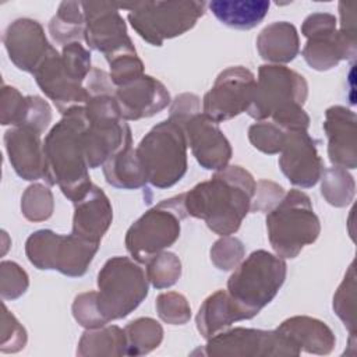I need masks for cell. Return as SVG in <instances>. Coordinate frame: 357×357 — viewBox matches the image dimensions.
I'll return each mask as SVG.
<instances>
[{
  "label": "cell",
  "mask_w": 357,
  "mask_h": 357,
  "mask_svg": "<svg viewBox=\"0 0 357 357\" xmlns=\"http://www.w3.org/2000/svg\"><path fill=\"white\" fill-rule=\"evenodd\" d=\"M255 185L252 174L245 169L226 166L209 180L183 192V205L187 216L202 219L219 236H230L250 212Z\"/></svg>",
  "instance_id": "cell-1"
},
{
  "label": "cell",
  "mask_w": 357,
  "mask_h": 357,
  "mask_svg": "<svg viewBox=\"0 0 357 357\" xmlns=\"http://www.w3.org/2000/svg\"><path fill=\"white\" fill-rule=\"evenodd\" d=\"M85 128L84 106L75 107L63 114L43 141V180L49 185L57 184L73 204L84 198L92 187L85 155Z\"/></svg>",
  "instance_id": "cell-2"
},
{
  "label": "cell",
  "mask_w": 357,
  "mask_h": 357,
  "mask_svg": "<svg viewBox=\"0 0 357 357\" xmlns=\"http://www.w3.org/2000/svg\"><path fill=\"white\" fill-rule=\"evenodd\" d=\"M307 96L308 84L301 74L286 66L262 64L247 113L257 121L271 119L286 131L308 130L310 117L303 109Z\"/></svg>",
  "instance_id": "cell-3"
},
{
  "label": "cell",
  "mask_w": 357,
  "mask_h": 357,
  "mask_svg": "<svg viewBox=\"0 0 357 357\" xmlns=\"http://www.w3.org/2000/svg\"><path fill=\"white\" fill-rule=\"evenodd\" d=\"M286 273L287 265L283 258L257 250L234 269L226 291L245 319H251L275 298L284 283Z\"/></svg>",
  "instance_id": "cell-4"
},
{
  "label": "cell",
  "mask_w": 357,
  "mask_h": 357,
  "mask_svg": "<svg viewBox=\"0 0 357 357\" xmlns=\"http://www.w3.org/2000/svg\"><path fill=\"white\" fill-rule=\"evenodd\" d=\"M269 243L280 258H296L305 245L317 241L321 223L310 197L300 190L284 192L280 202L266 213Z\"/></svg>",
  "instance_id": "cell-5"
},
{
  "label": "cell",
  "mask_w": 357,
  "mask_h": 357,
  "mask_svg": "<svg viewBox=\"0 0 357 357\" xmlns=\"http://www.w3.org/2000/svg\"><path fill=\"white\" fill-rule=\"evenodd\" d=\"M187 138L181 124L166 119L153 126L135 148L146 180L156 188H169L187 172Z\"/></svg>",
  "instance_id": "cell-6"
},
{
  "label": "cell",
  "mask_w": 357,
  "mask_h": 357,
  "mask_svg": "<svg viewBox=\"0 0 357 357\" xmlns=\"http://www.w3.org/2000/svg\"><path fill=\"white\" fill-rule=\"evenodd\" d=\"M114 93L116 91L88 93L84 106L86 117L84 142L89 169L103 166L119 151L132 144L131 130L120 114Z\"/></svg>",
  "instance_id": "cell-7"
},
{
  "label": "cell",
  "mask_w": 357,
  "mask_h": 357,
  "mask_svg": "<svg viewBox=\"0 0 357 357\" xmlns=\"http://www.w3.org/2000/svg\"><path fill=\"white\" fill-rule=\"evenodd\" d=\"M120 7L128 10V22L145 42L162 46L166 39L192 29L205 14L206 3L197 0L135 1L120 3Z\"/></svg>",
  "instance_id": "cell-8"
},
{
  "label": "cell",
  "mask_w": 357,
  "mask_h": 357,
  "mask_svg": "<svg viewBox=\"0 0 357 357\" xmlns=\"http://www.w3.org/2000/svg\"><path fill=\"white\" fill-rule=\"evenodd\" d=\"M148 291L146 272L132 258L113 257L98 273L96 303L107 324L130 315L145 300Z\"/></svg>",
  "instance_id": "cell-9"
},
{
  "label": "cell",
  "mask_w": 357,
  "mask_h": 357,
  "mask_svg": "<svg viewBox=\"0 0 357 357\" xmlns=\"http://www.w3.org/2000/svg\"><path fill=\"white\" fill-rule=\"evenodd\" d=\"M187 216L183 195L160 201L141 215L126 233V248L138 264H146L151 258L173 245L181 230V220Z\"/></svg>",
  "instance_id": "cell-10"
},
{
  "label": "cell",
  "mask_w": 357,
  "mask_h": 357,
  "mask_svg": "<svg viewBox=\"0 0 357 357\" xmlns=\"http://www.w3.org/2000/svg\"><path fill=\"white\" fill-rule=\"evenodd\" d=\"M98 250V243L82 240L73 233L63 236L49 229L33 231L25 241V254L35 268L59 271L70 278L82 276Z\"/></svg>",
  "instance_id": "cell-11"
},
{
  "label": "cell",
  "mask_w": 357,
  "mask_h": 357,
  "mask_svg": "<svg viewBox=\"0 0 357 357\" xmlns=\"http://www.w3.org/2000/svg\"><path fill=\"white\" fill-rule=\"evenodd\" d=\"M307 38L301 52L305 63L317 71H328L342 60H353L357 53L356 42L346 39L337 29V20L329 13H312L301 25Z\"/></svg>",
  "instance_id": "cell-12"
},
{
  "label": "cell",
  "mask_w": 357,
  "mask_h": 357,
  "mask_svg": "<svg viewBox=\"0 0 357 357\" xmlns=\"http://www.w3.org/2000/svg\"><path fill=\"white\" fill-rule=\"evenodd\" d=\"M301 349L278 329L262 331L233 328L206 340L205 356L212 357H259V356H298Z\"/></svg>",
  "instance_id": "cell-13"
},
{
  "label": "cell",
  "mask_w": 357,
  "mask_h": 357,
  "mask_svg": "<svg viewBox=\"0 0 357 357\" xmlns=\"http://www.w3.org/2000/svg\"><path fill=\"white\" fill-rule=\"evenodd\" d=\"M257 78L243 66L223 70L204 95L202 113L216 123L230 120L250 107Z\"/></svg>",
  "instance_id": "cell-14"
},
{
  "label": "cell",
  "mask_w": 357,
  "mask_h": 357,
  "mask_svg": "<svg viewBox=\"0 0 357 357\" xmlns=\"http://www.w3.org/2000/svg\"><path fill=\"white\" fill-rule=\"evenodd\" d=\"M85 17L84 39L89 49L103 53L106 59L135 49L120 14V3L81 1Z\"/></svg>",
  "instance_id": "cell-15"
},
{
  "label": "cell",
  "mask_w": 357,
  "mask_h": 357,
  "mask_svg": "<svg viewBox=\"0 0 357 357\" xmlns=\"http://www.w3.org/2000/svg\"><path fill=\"white\" fill-rule=\"evenodd\" d=\"M279 167L287 180L300 188H311L321 180L325 166L317 151V141L307 130L287 131Z\"/></svg>",
  "instance_id": "cell-16"
},
{
  "label": "cell",
  "mask_w": 357,
  "mask_h": 357,
  "mask_svg": "<svg viewBox=\"0 0 357 357\" xmlns=\"http://www.w3.org/2000/svg\"><path fill=\"white\" fill-rule=\"evenodd\" d=\"M187 145L201 167L219 172L229 166L233 151L229 139L219 127L204 113L194 114L184 126Z\"/></svg>",
  "instance_id": "cell-17"
},
{
  "label": "cell",
  "mask_w": 357,
  "mask_h": 357,
  "mask_svg": "<svg viewBox=\"0 0 357 357\" xmlns=\"http://www.w3.org/2000/svg\"><path fill=\"white\" fill-rule=\"evenodd\" d=\"M3 43L11 63L21 71L33 74L53 47L43 26L32 18L13 21L3 33Z\"/></svg>",
  "instance_id": "cell-18"
},
{
  "label": "cell",
  "mask_w": 357,
  "mask_h": 357,
  "mask_svg": "<svg viewBox=\"0 0 357 357\" xmlns=\"http://www.w3.org/2000/svg\"><path fill=\"white\" fill-rule=\"evenodd\" d=\"M32 75L40 91L54 103L61 114L85 106L88 95L84 84L74 81L67 74L61 61V53L54 47L50 49Z\"/></svg>",
  "instance_id": "cell-19"
},
{
  "label": "cell",
  "mask_w": 357,
  "mask_h": 357,
  "mask_svg": "<svg viewBox=\"0 0 357 357\" xmlns=\"http://www.w3.org/2000/svg\"><path fill=\"white\" fill-rule=\"evenodd\" d=\"M116 100L123 120H141L162 112L170 103L166 86L151 75H141L135 81L116 89Z\"/></svg>",
  "instance_id": "cell-20"
},
{
  "label": "cell",
  "mask_w": 357,
  "mask_h": 357,
  "mask_svg": "<svg viewBox=\"0 0 357 357\" xmlns=\"http://www.w3.org/2000/svg\"><path fill=\"white\" fill-rule=\"evenodd\" d=\"M42 132L32 127H13L4 132V146L14 172L24 180L45 177V153Z\"/></svg>",
  "instance_id": "cell-21"
},
{
  "label": "cell",
  "mask_w": 357,
  "mask_h": 357,
  "mask_svg": "<svg viewBox=\"0 0 357 357\" xmlns=\"http://www.w3.org/2000/svg\"><path fill=\"white\" fill-rule=\"evenodd\" d=\"M324 131L328 138V156L333 166L356 169V113L344 106H331L325 112Z\"/></svg>",
  "instance_id": "cell-22"
},
{
  "label": "cell",
  "mask_w": 357,
  "mask_h": 357,
  "mask_svg": "<svg viewBox=\"0 0 357 357\" xmlns=\"http://www.w3.org/2000/svg\"><path fill=\"white\" fill-rule=\"evenodd\" d=\"M113 220L112 204L102 188L92 184L84 198L74 204L71 233L82 240L100 244Z\"/></svg>",
  "instance_id": "cell-23"
},
{
  "label": "cell",
  "mask_w": 357,
  "mask_h": 357,
  "mask_svg": "<svg viewBox=\"0 0 357 357\" xmlns=\"http://www.w3.org/2000/svg\"><path fill=\"white\" fill-rule=\"evenodd\" d=\"M276 329L289 336L301 350L312 354H329L336 343L333 332L325 322L307 315L287 318Z\"/></svg>",
  "instance_id": "cell-24"
},
{
  "label": "cell",
  "mask_w": 357,
  "mask_h": 357,
  "mask_svg": "<svg viewBox=\"0 0 357 357\" xmlns=\"http://www.w3.org/2000/svg\"><path fill=\"white\" fill-rule=\"evenodd\" d=\"M259 56L272 64H286L298 54L300 38L293 24L287 21L272 22L257 38Z\"/></svg>",
  "instance_id": "cell-25"
},
{
  "label": "cell",
  "mask_w": 357,
  "mask_h": 357,
  "mask_svg": "<svg viewBox=\"0 0 357 357\" xmlns=\"http://www.w3.org/2000/svg\"><path fill=\"white\" fill-rule=\"evenodd\" d=\"M244 319V314L231 301L227 291L218 290L205 298L198 310L195 322L199 335L208 340L230 328L231 324Z\"/></svg>",
  "instance_id": "cell-26"
},
{
  "label": "cell",
  "mask_w": 357,
  "mask_h": 357,
  "mask_svg": "<svg viewBox=\"0 0 357 357\" xmlns=\"http://www.w3.org/2000/svg\"><path fill=\"white\" fill-rule=\"evenodd\" d=\"M266 0H215L208 3L212 14L226 26L252 29L262 22L269 11Z\"/></svg>",
  "instance_id": "cell-27"
},
{
  "label": "cell",
  "mask_w": 357,
  "mask_h": 357,
  "mask_svg": "<svg viewBox=\"0 0 357 357\" xmlns=\"http://www.w3.org/2000/svg\"><path fill=\"white\" fill-rule=\"evenodd\" d=\"M102 167L105 180L116 188L135 190L148 183L145 170L138 159L137 151L132 148V144L119 151Z\"/></svg>",
  "instance_id": "cell-28"
},
{
  "label": "cell",
  "mask_w": 357,
  "mask_h": 357,
  "mask_svg": "<svg viewBox=\"0 0 357 357\" xmlns=\"http://www.w3.org/2000/svg\"><path fill=\"white\" fill-rule=\"evenodd\" d=\"M77 354L81 357L127 356V339L124 329L116 325L86 329L78 342Z\"/></svg>",
  "instance_id": "cell-29"
},
{
  "label": "cell",
  "mask_w": 357,
  "mask_h": 357,
  "mask_svg": "<svg viewBox=\"0 0 357 357\" xmlns=\"http://www.w3.org/2000/svg\"><path fill=\"white\" fill-rule=\"evenodd\" d=\"M85 17L81 1H61L49 22V33L59 45L84 39Z\"/></svg>",
  "instance_id": "cell-30"
},
{
  "label": "cell",
  "mask_w": 357,
  "mask_h": 357,
  "mask_svg": "<svg viewBox=\"0 0 357 357\" xmlns=\"http://www.w3.org/2000/svg\"><path fill=\"white\" fill-rule=\"evenodd\" d=\"M36 102L38 96H22L17 88L3 85L0 98V123L13 127L29 126L35 117Z\"/></svg>",
  "instance_id": "cell-31"
},
{
  "label": "cell",
  "mask_w": 357,
  "mask_h": 357,
  "mask_svg": "<svg viewBox=\"0 0 357 357\" xmlns=\"http://www.w3.org/2000/svg\"><path fill=\"white\" fill-rule=\"evenodd\" d=\"M127 339V356L148 354L163 340L162 325L149 317H142L131 321L124 328Z\"/></svg>",
  "instance_id": "cell-32"
},
{
  "label": "cell",
  "mask_w": 357,
  "mask_h": 357,
  "mask_svg": "<svg viewBox=\"0 0 357 357\" xmlns=\"http://www.w3.org/2000/svg\"><path fill=\"white\" fill-rule=\"evenodd\" d=\"M321 180V194L332 206L343 208L353 201L356 183L346 169L337 166L324 169Z\"/></svg>",
  "instance_id": "cell-33"
},
{
  "label": "cell",
  "mask_w": 357,
  "mask_h": 357,
  "mask_svg": "<svg viewBox=\"0 0 357 357\" xmlns=\"http://www.w3.org/2000/svg\"><path fill=\"white\" fill-rule=\"evenodd\" d=\"M333 311L354 337L356 331V272L354 262L350 264L342 283L333 296Z\"/></svg>",
  "instance_id": "cell-34"
},
{
  "label": "cell",
  "mask_w": 357,
  "mask_h": 357,
  "mask_svg": "<svg viewBox=\"0 0 357 357\" xmlns=\"http://www.w3.org/2000/svg\"><path fill=\"white\" fill-rule=\"evenodd\" d=\"M54 211V198L49 187L35 183L31 184L21 197V212L29 222H45Z\"/></svg>",
  "instance_id": "cell-35"
},
{
  "label": "cell",
  "mask_w": 357,
  "mask_h": 357,
  "mask_svg": "<svg viewBox=\"0 0 357 357\" xmlns=\"http://www.w3.org/2000/svg\"><path fill=\"white\" fill-rule=\"evenodd\" d=\"M146 278L155 289H167L181 276V261L174 252L162 251L146 262Z\"/></svg>",
  "instance_id": "cell-36"
},
{
  "label": "cell",
  "mask_w": 357,
  "mask_h": 357,
  "mask_svg": "<svg viewBox=\"0 0 357 357\" xmlns=\"http://www.w3.org/2000/svg\"><path fill=\"white\" fill-rule=\"evenodd\" d=\"M287 138V131L273 121L261 120L250 126L248 139L258 151L275 155L280 153Z\"/></svg>",
  "instance_id": "cell-37"
},
{
  "label": "cell",
  "mask_w": 357,
  "mask_h": 357,
  "mask_svg": "<svg viewBox=\"0 0 357 357\" xmlns=\"http://www.w3.org/2000/svg\"><path fill=\"white\" fill-rule=\"evenodd\" d=\"M110 67L112 82L119 88L127 85L144 75V63L138 57L137 50H124L106 59Z\"/></svg>",
  "instance_id": "cell-38"
},
{
  "label": "cell",
  "mask_w": 357,
  "mask_h": 357,
  "mask_svg": "<svg viewBox=\"0 0 357 357\" xmlns=\"http://www.w3.org/2000/svg\"><path fill=\"white\" fill-rule=\"evenodd\" d=\"M159 318L169 325H184L191 318V307L185 296L177 291H165L156 297Z\"/></svg>",
  "instance_id": "cell-39"
},
{
  "label": "cell",
  "mask_w": 357,
  "mask_h": 357,
  "mask_svg": "<svg viewBox=\"0 0 357 357\" xmlns=\"http://www.w3.org/2000/svg\"><path fill=\"white\" fill-rule=\"evenodd\" d=\"M245 254L244 244L237 237L220 236L211 248V261L220 271H231L238 266Z\"/></svg>",
  "instance_id": "cell-40"
},
{
  "label": "cell",
  "mask_w": 357,
  "mask_h": 357,
  "mask_svg": "<svg viewBox=\"0 0 357 357\" xmlns=\"http://www.w3.org/2000/svg\"><path fill=\"white\" fill-rule=\"evenodd\" d=\"M29 286L28 273L13 261L0 264V294L3 300L20 298Z\"/></svg>",
  "instance_id": "cell-41"
},
{
  "label": "cell",
  "mask_w": 357,
  "mask_h": 357,
  "mask_svg": "<svg viewBox=\"0 0 357 357\" xmlns=\"http://www.w3.org/2000/svg\"><path fill=\"white\" fill-rule=\"evenodd\" d=\"M61 61L67 74L77 82L84 84L91 73V53L79 42L67 43L61 49Z\"/></svg>",
  "instance_id": "cell-42"
},
{
  "label": "cell",
  "mask_w": 357,
  "mask_h": 357,
  "mask_svg": "<svg viewBox=\"0 0 357 357\" xmlns=\"http://www.w3.org/2000/svg\"><path fill=\"white\" fill-rule=\"evenodd\" d=\"M71 311L75 321L85 329H96L107 324L98 308L96 291H85L78 294L73 301Z\"/></svg>",
  "instance_id": "cell-43"
},
{
  "label": "cell",
  "mask_w": 357,
  "mask_h": 357,
  "mask_svg": "<svg viewBox=\"0 0 357 357\" xmlns=\"http://www.w3.org/2000/svg\"><path fill=\"white\" fill-rule=\"evenodd\" d=\"M26 331L18 322V319L8 311L7 305L3 304L1 314V340L0 350L3 353H17L26 344Z\"/></svg>",
  "instance_id": "cell-44"
},
{
  "label": "cell",
  "mask_w": 357,
  "mask_h": 357,
  "mask_svg": "<svg viewBox=\"0 0 357 357\" xmlns=\"http://www.w3.org/2000/svg\"><path fill=\"white\" fill-rule=\"evenodd\" d=\"M284 190L275 181L259 180L255 185V194L251 201L250 212H265L272 211L283 198Z\"/></svg>",
  "instance_id": "cell-45"
},
{
  "label": "cell",
  "mask_w": 357,
  "mask_h": 357,
  "mask_svg": "<svg viewBox=\"0 0 357 357\" xmlns=\"http://www.w3.org/2000/svg\"><path fill=\"white\" fill-rule=\"evenodd\" d=\"M201 112L199 98L194 93H181L174 98L170 106L169 119L184 126L194 114Z\"/></svg>",
  "instance_id": "cell-46"
},
{
  "label": "cell",
  "mask_w": 357,
  "mask_h": 357,
  "mask_svg": "<svg viewBox=\"0 0 357 357\" xmlns=\"http://www.w3.org/2000/svg\"><path fill=\"white\" fill-rule=\"evenodd\" d=\"M356 1L339 3V32L349 40L356 42Z\"/></svg>",
  "instance_id": "cell-47"
}]
</instances>
